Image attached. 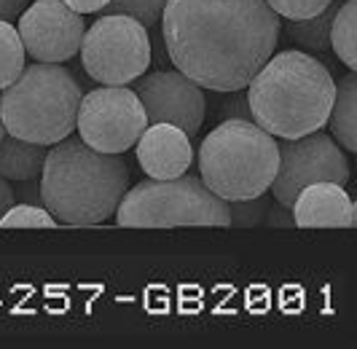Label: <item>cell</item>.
Wrapping results in <instances>:
<instances>
[{
    "label": "cell",
    "mask_w": 357,
    "mask_h": 349,
    "mask_svg": "<svg viewBox=\"0 0 357 349\" xmlns=\"http://www.w3.org/2000/svg\"><path fill=\"white\" fill-rule=\"evenodd\" d=\"M14 196H17V202H24V205H43L38 180H19L17 188H14Z\"/></svg>",
    "instance_id": "cb8c5ba5"
},
{
    "label": "cell",
    "mask_w": 357,
    "mask_h": 349,
    "mask_svg": "<svg viewBox=\"0 0 357 349\" xmlns=\"http://www.w3.org/2000/svg\"><path fill=\"white\" fill-rule=\"evenodd\" d=\"M135 154L148 177L169 180L191 170L194 145L191 138L172 124H148L135 142Z\"/></svg>",
    "instance_id": "7c38bea8"
},
{
    "label": "cell",
    "mask_w": 357,
    "mask_h": 349,
    "mask_svg": "<svg viewBox=\"0 0 357 349\" xmlns=\"http://www.w3.org/2000/svg\"><path fill=\"white\" fill-rule=\"evenodd\" d=\"M24 6H27V0H0V19H6V22L17 19L24 11Z\"/></svg>",
    "instance_id": "4316f807"
},
{
    "label": "cell",
    "mask_w": 357,
    "mask_h": 349,
    "mask_svg": "<svg viewBox=\"0 0 357 349\" xmlns=\"http://www.w3.org/2000/svg\"><path fill=\"white\" fill-rule=\"evenodd\" d=\"M331 49L349 70L357 68V0H344L331 22Z\"/></svg>",
    "instance_id": "e0dca14e"
},
{
    "label": "cell",
    "mask_w": 357,
    "mask_h": 349,
    "mask_svg": "<svg viewBox=\"0 0 357 349\" xmlns=\"http://www.w3.org/2000/svg\"><path fill=\"white\" fill-rule=\"evenodd\" d=\"M298 228H355L357 209L352 196L339 183H312L290 205Z\"/></svg>",
    "instance_id": "4fadbf2b"
},
{
    "label": "cell",
    "mask_w": 357,
    "mask_h": 349,
    "mask_svg": "<svg viewBox=\"0 0 357 349\" xmlns=\"http://www.w3.org/2000/svg\"><path fill=\"white\" fill-rule=\"evenodd\" d=\"M14 202H17L14 188L8 186V180H6V177H0V218H3L8 209L14 207Z\"/></svg>",
    "instance_id": "83f0119b"
},
{
    "label": "cell",
    "mask_w": 357,
    "mask_h": 349,
    "mask_svg": "<svg viewBox=\"0 0 357 349\" xmlns=\"http://www.w3.org/2000/svg\"><path fill=\"white\" fill-rule=\"evenodd\" d=\"M280 167L268 186L274 199L290 207L301 188L312 183H339L347 186L349 180V161L341 145L325 132H309L304 138L277 142Z\"/></svg>",
    "instance_id": "ba28073f"
},
{
    "label": "cell",
    "mask_w": 357,
    "mask_h": 349,
    "mask_svg": "<svg viewBox=\"0 0 357 349\" xmlns=\"http://www.w3.org/2000/svg\"><path fill=\"white\" fill-rule=\"evenodd\" d=\"M148 126L137 94L126 87H102L81 97L78 138L102 154H126Z\"/></svg>",
    "instance_id": "9c48e42d"
},
{
    "label": "cell",
    "mask_w": 357,
    "mask_h": 349,
    "mask_svg": "<svg viewBox=\"0 0 357 349\" xmlns=\"http://www.w3.org/2000/svg\"><path fill=\"white\" fill-rule=\"evenodd\" d=\"M167 0H110L105 8V14H124V17L137 19L145 30L153 27L161 19V11H164Z\"/></svg>",
    "instance_id": "ffe728a7"
},
{
    "label": "cell",
    "mask_w": 357,
    "mask_h": 349,
    "mask_svg": "<svg viewBox=\"0 0 357 349\" xmlns=\"http://www.w3.org/2000/svg\"><path fill=\"white\" fill-rule=\"evenodd\" d=\"M81 62L91 78L105 87L132 84L151 65L148 30L124 14H102L84 33Z\"/></svg>",
    "instance_id": "52a82bcc"
},
{
    "label": "cell",
    "mask_w": 357,
    "mask_h": 349,
    "mask_svg": "<svg viewBox=\"0 0 357 349\" xmlns=\"http://www.w3.org/2000/svg\"><path fill=\"white\" fill-rule=\"evenodd\" d=\"M266 3L277 17L309 19L314 17V14H320V11H325L333 0H266Z\"/></svg>",
    "instance_id": "7402d4cb"
},
{
    "label": "cell",
    "mask_w": 357,
    "mask_h": 349,
    "mask_svg": "<svg viewBox=\"0 0 357 349\" xmlns=\"http://www.w3.org/2000/svg\"><path fill=\"white\" fill-rule=\"evenodd\" d=\"M226 94H231V97L220 103V119H223V121H229V119L252 121V119H250V107H248V94H245V89L226 91Z\"/></svg>",
    "instance_id": "603a6c76"
},
{
    "label": "cell",
    "mask_w": 357,
    "mask_h": 349,
    "mask_svg": "<svg viewBox=\"0 0 357 349\" xmlns=\"http://www.w3.org/2000/svg\"><path fill=\"white\" fill-rule=\"evenodd\" d=\"M6 138V126H3V119H0V140Z\"/></svg>",
    "instance_id": "f1b7e54d"
},
{
    "label": "cell",
    "mask_w": 357,
    "mask_h": 349,
    "mask_svg": "<svg viewBox=\"0 0 357 349\" xmlns=\"http://www.w3.org/2000/svg\"><path fill=\"white\" fill-rule=\"evenodd\" d=\"M277 167V140L252 121H220L199 145V177L223 202L266 193Z\"/></svg>",
    "instance_id": "5b68a950"
},
{
    "label": "cell",
    "mask_w": 357,
    "mask_h": 349,
    "mask_svg": "<svg viewBox=\"0 0 357 349\" xmlns=\"http://www.w3.org/2000/svg\"><path fill=\"white\" fill-rule=\"evenodd\" d=\"M143 105L148 124H172L183 129L188 138L199 135L204 121V94L180 70H159L140 75L132 89Z\"/></svg>",
    "instance_id": "8fae6325"
},
{
    "label": "cell",
    "mask_w": 357,
    "mask_h": 349,
    "mask_svg": "<svg viewBox=\"0 0 357 349\" xmlns=\"http://www.w3.org/2000/svg\"><path fill=\"white\" fill-rule=\"evenodd\" d=\"M62 3H68L73 11H78V14H97V11H102L110 0H62Z\"/></svg>",
    "instance_id": "484cf974"
},
{
    "label": "cell",
    "mask_w": 357,
    "mask_h": 349,
    "mask_svg": "<svg viewBox=\"0 0 357 349\" xmlns=\"http://www.w3.org/2000/svg\"><path fill=\"white\" fill-rule=\"evenodd\" d=\"M331 135L339 140L341 148H347L349 154L357 151V75L355 70H349L333 91V105H331V116H328Z\"/></svg>",
    "instance_id": "9a60e30c"
},
{
    "label": "cell",
    "mask_w": 357,
    "mask_h": 349,
    "mask_svg": "<svg viewBox=\"0 0 357 349\" xmlns=\"http://www.w3.org/2000/svg\"><path fill=\"white\" fill-rule=\"evenodd\" d=\"M129 188L121 154H102L81 138H65L49 148L40 172V202L65 226H100L116 215Z\"/></svg>",
    "instance_id": "7a4b0ae2"
},
{
    "label": "cell",
    "mask_w": 357,
    "mask_h": 349,
    "mask_svg": "<svg viewBox=\"0 0 357 349\" xmlns=\"http://www.w3.org/2000/svg\"><path fill=\"white\" fill-rule=\"evenodd\" d=\"M81 87L59 62L24 65L14 84L0 94V119L6 135L54 145L70 138L78 121Z\"/></svg>",
    "instance_id": "277c9868"
},
{
    "label": "cell",
    "mask_w": 357,
    "mask_h": 349,
    "mask_svg": "<svg viewBox=\"0 0 357 349\" xmlns=\"http://www.w3.org/2000/svg\"><path fill=\"white\" fill-rule=\"evenodd\" d=\"M159 22L175 68L210 91L245 89L280 43L266 0H167Z\"/></svg>",
    "instance_id": "6da1fadb"
},
{
    "label": "cell",
    "mask_w": 357,
    "mask_h": 349,
    "mask_svg": "<svg viewBox=\"0 0 357 349\" xmlns=\"http://www.w3.org/2000/svg\"><path fill=\"white\" fill-rule=\"evenodd\" d=\"M264 223H268V226H296L290 209L282 207L280 202H277V205L268 202V209H266V215H264Z\"/></svg>",
    "instance_id": "d4e9b609"
},
{
    "label": "cell",
    "mask_w": 357,
    "mask_h": 349,
    "mask_svg": "<svg viewBox=\"0 0 357 349\" xmlns=\"http://www.w3.org/2000/svg\"><path fill=\"white\" fill-rule=\"evenodd\" d=\"M344 0H333L325 11L314 14L309 19H287L285 27L280 24V33H285V40L301 46L306 52L314 54H325L331 49V22L336 17L339 6Z\"/></svg>",
    "instance_id": "2e32d148"
},
{
    "label": "cell",
    "mask_w": 357,
    "mask_h": 349,
    "mask_svg": "<svg viewBox=\"0 0 357 349\" xmlns=\"http://www.w3.org/2000/svg\"><path fill=\"white\" fill-rule=\"evenodd\" d=\"M56 221L43 205L14 202V207L0 218V228H54Z\"/></svg>",
    "instance_id": "d6986e66"
},
{
    "label": "cell",
    "mask_w": 357,
    "mask_h": 349,
    "mask_svg": "<svg viewBox=\"0 0 357 349\" xmlns=\"http://www.w3.org/2000/svg\"><path fill=\"white\" fill-rule=\"evenodd\" d=\"M24 57L27 54H24L17 27L0 19V91L19 78V73L24 70Z\"/></svg>",
    "instance_id": "ac0fdd59"
},
{
    "label": "cell",
    "mask_w": 357,
    "mask_h": 349,
    "mask_svg": "<svg viewBox=\"0 0 357 349\" xmlns=\"http://www.w3.org/2000/svg\"><path fill=\"white\" fill-rule=\"evenodd\" d=\"M49 154V145L19 140L6 135L0 140V177L6 180H38L43 172V161Z\"/></svg>",
    "instance_id": "5bb4252c"
},
{
    "label": "cell",
    "mask_w": 357,
    "mask_h": 349,
    "mask_svg": "<svg viewBox=\"0 0 357 349\" xmlns=\"http://www.w3.org/2000/svg\"><path fill=\"white\" fill-rule=\"evenodd\" d=\"M116 223L132 228L231 226L229 202L215 196L202 177L180 174L169 180H143L126 188L116 207Z\"/></svg>",
    "instance_id": "8992f818"
},
{
    "label": "cell",
    "mask_w": 357,
    "mask_h": 349,
    "mask_svg": "<svg viewBox=\"0 0 357 349\" xmlns=\"http://www.w3.org/2000/svg\"><path fill=\"white\" fill-rule=\"evenodd\" d=\"M19 38L24 54L36 62H68L81 52L86 24L62 0H36L19 14Z\"/></svg>",
    "instance_id": "30bf717a"
},
{
    "label": "cell",
    "mask_w": 357,
    "mask_h": 349,
    "mask_svg": "<svg viewBox=\"0 0 357 349\" xmlns=\"http://www.w3.org/2000/svg\"><path fill=\"white\" fill-rule=\"evenodd\" d=\"M336 81L312 54H271L245 87L252 124L271 138L296 140L325 126L333 105Z\"/></svg>",
    "instance_id": "3957f363"
},
{
    "label": "cell",
    "mask_w": 357,
    "mask_h": 349,
    "mask_svg": "<svg viewBox=\"0 0 357 349\" xmlns=\"http://www.w3.org/2000/svg\"><path fill=\"white\" fill-rule=\"evenodd\" d=\"M268 209L266 193L255 196V199H245V202H229V215H231V226L250 228L264 223V215Z\"/></svg>",
    "instance_id": "44dd1931"
}]
</instances>
